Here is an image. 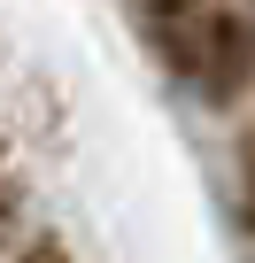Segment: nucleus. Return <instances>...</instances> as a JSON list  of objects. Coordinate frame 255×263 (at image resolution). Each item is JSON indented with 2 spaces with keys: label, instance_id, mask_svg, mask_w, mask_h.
Wrapping results in <instances>:
<instances>
[{
  "label": "nucleus",
  "instance_id": "f257e3e1",
  "mask_svg": "<svg viewBox=\"0 0 255 263\" xmlns=\"http://www.w3.org/2000/svg\"><path fill=\"white\" fill-rule=\"evenodd\" d=\"M163 54L201 101H240L255 85V16L224 0H163Z\"/></svg>",
  "mask_w": 255,
  "mask_h": 263
},
{
  "label": "nucleus",
  "instance_id": "f03ea898",
  "mask_svg": "<svg viewBox=\"0 0 255 263\" xmlns=\"http://www.w3.org/2000/svg\"><path fill=\"white\" fill-rule=\"evenodd\" d=\"M24 248V186H16V171L0 163V263H8Z\"/></svg>",
  "mask_w": 255,
  "mask_h": 263
},
{
  "label": "nucleus",
  "instance_id": "7ed1b4c3",
  "mask_svg": "<svg viewBox=\"0 0 255 263\" xmlns=\"http://www.w3.org/2000/svg\"><path fill=\"white\" fill-rule=\"evenodd\" d=\"M240 224L255 232V124L240 132Z\"/></svg>",
  "mask_w": 255,
  "mask_h": 263
},
{
  "label": "nucleus",
  "instance_id": "20e7f679",
  "mask_svg": "<svg viewBox=\"0 0 255 263\" xmlns=\"http://www.w3.org/2000/svg\"><path fill=\"white\" fill-rule=\"evenodd\" d=\"M8 263H77V255H70L62 240H47V232H39V240H24V248L8 255Z\"/></svg>",
  "mask_w": 255,
  "mask_h": 263
}]
</instances>
